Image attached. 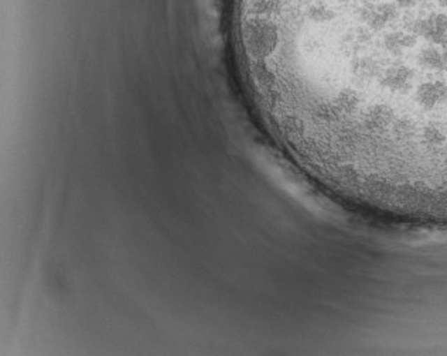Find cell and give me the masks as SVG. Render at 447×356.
Segmentation results:
<instances>
[{
    "instance_id": "obj_1",
    "label": "cell",
    "mask_w": 447,
    "mask_h": 356,
    "mask_svg": "<svg viewBox=\"0 0 447 356\" xmlns=\"http://www.w3.org/2000/svg\"><path fill=\"white\" fill-rule=\"evenodd\" d=\"M405 30L415 34L419 41L423 40V44L447 48V13H432L426 17L415 19L411 24H406Z\"/></svg>"
},
{
    "instance_id": "obj_2",
    "label": "cell",
    "mask_w": 447,
    "mask_h": 356,
    "mask_svg": "<svg viewBox=\"0 0 447 356\" xmlns=\"http://www.w3.org/2000/svg\"><path fill=\"white\" fill-rule=\"evenodd\" d=\"M360 20L369 29L371 33H378L385 30L390 23H394L400 17V12L395 3L385 2L378 5H367L360 10Z\"/></svg>"
},
{
    "instance_id": "obj_3",
    "label": "cell",
    "mask_w": 447,
    "mask_h": 356,
    "mask_svg": "<svg viewBox=\"0 0 447 356\" xmlns=\"http://www.w3.org/2000/svg\"><path fill=\"white\" fill-rule=\"evenodd\" d=\"M394 2L401 8H412L419 2V0H394Z\"/></svg>"
},
{
    "instance_id": "obj_4",
    "label": "cell",
    "mask_w": 447,
    "mask_h": 356,
    "mask_svg": "<svg viewBox=\"0 0 447 356\" xmlns=\"http://www.w3.org/2000/svg\"><path fill=\"white\" fill-rule=\"evenodd\" d=\"M437 3H439L441 8L447 9V0H437Z\"/></svg>"
},
{
    "instance_id": "obj_5",
    "label": "cell",
    "mask_w": 447,
    "mask_h": 356,
    "mask_svg": "<svg viewBox=\"0 0 447 356\" xmlns=\"http://www.w3.org/2000/svg\"><path fill=\"white\" fill-rule=\"evenodd\" d=\"M339 2H342V3H349L350 0H339Z\"/></svg>"
}]
</instances>
